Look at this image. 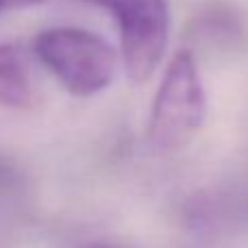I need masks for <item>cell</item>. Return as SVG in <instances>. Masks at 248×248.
I'll return each instance as SVG.
<instances>
[{
    "instance_id": "obj_1",
    "label": "cell",
    "mask_w": 248,
    "mask_h": 248,
    "mask_svg": "<svg viewBox=\"0 0 248 248\" xmlns=\"http://www.w3.org/2000/svg\"><path fill=\"white\" fill-rule=\"evenodd\" d=\"M207 118V94L192 50H181L159 83L148 124V140L161 153H174L198 135Z\"/></svg>"
},
{
    "instance_id": "obj_2",
    "label": "cell",
    "mask_w": 248,
    "mask_h": 248,
    "mask_svg": "<svg viewBox=\"0 0 248 248\" xmlns=\"http://www.w3.org/2000/svg\"><path fill=\"white\" fill-rule=\"evenodd\" d=\"M37 59L72 96L87 98L103 92L116 77V52L105 39L83 29L57 26L35 37Z\"/></svg>"
},
{
    "instance_id": "obj_3",
    "label": "cell",
    "mask_w": 248,
    "mask_h": 248,
    "mask_svg": "<svg viewBox=\"0 0 248 248\" xmlns=\"http://www.w3.org/2000/svg\"><path fill=\"white\" fill-rule=\"evenodd\" d=\"M116 17L120 26L122 61L133 85L150 78L166 52L170 11L168 0H83Z\"/></svg>"
},
{
    "instance_id": "obj_4",
    "label": "cell",
    "mask_w": 248,
    "mask_h": 248,
    "mask_svg": "<svg viewBox=\"0 0 248 248\" xmlns=\"http://www.w3.org/2000/svg\"><path fill=\"white\" fill-rule=\"evenodd\" d=\"M192 39L202 48L216 52H237L244 50L248 42L246 24L235 9L227 4L207 7L189 29Z\"/></svg>"
},
{
    "instance_id": "obj_5",
    "label": "cell",
    "mask_w": 248,
    "mask_h": 248,
    "mask_svg": "<svg viewBox=\"0 0 248 248\" xmlns=\"http://www.w3.org/2000/svg\"><path fill=\"white\" fill-rule=\"evenodd\" d=\"M37 103L26 57L16 44L0 46V107L31 109Z\"/></svg>"
},
{
    "instance_id": "obj_6",
    "label": "cell",
    "mask_w": 248,
    "mask_h": 248,
    "mask_svg": "<svg viewBox=\"0 0 248 248\" xmlns=\"http://www.w3.org/2000/svg\"><path fill=\"white\" fill-rule=\"evenodd\" d=\"M48 0H0V11L7 9H24V7H35V4H44Z\"/></svg>"
},
{
    "instance_id": "obj_7",
    "label": "cell",
    "mask_w": 248,
    "mask_h": 248,
    "mask_svg": "<svg viewBox=\"0 0 248 248\" xmlns=\"http://www.w3.org/2000/svg\"><path fill=\"white\" fill-rule=\"evenodd\" d=\"M4 176H7V166H4V163L0 161V181H2Z\"/></svg>"
}]
</instances>
